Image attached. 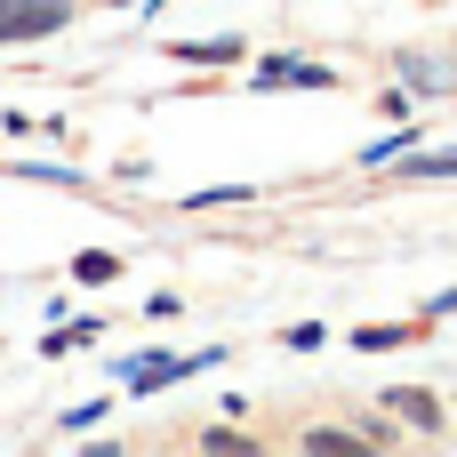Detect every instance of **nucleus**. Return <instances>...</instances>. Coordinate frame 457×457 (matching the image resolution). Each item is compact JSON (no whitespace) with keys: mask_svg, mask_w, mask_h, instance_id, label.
I'll list each match as a JSON object with an SVG mask.
<instances>
[{"mask_svg":"<svg viewBox=\"0 0 457 457\" xmlns=\"http://www.w3.org/2000/svg\"><path fill=\"white\" fill-rule=\"evenodd\" d=\"M64 24V0H0V40H40Z\"/></svg>","mask_w":457,"mask_h":457,"instance_id":"nucleus-1","label":"nucleus"},{"mask_svg":"<svg viewBox=\"0 0 457 457\" xmlns=\"http://www.w3.org/2000/svg\"><path fill=\"white\" fill-rule=\"evenodd\" d=\"M394 410H402L410 426H442V410H434V394H418V386H402V394H394Z\"/></svg>","mask_w":457,"mask_h":457,"instance_id":"nucleus-2","label":"nucleus"}]
</instances>
